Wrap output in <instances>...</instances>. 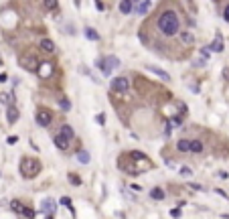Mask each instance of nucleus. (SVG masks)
<instances>
[{
    "instance_id": "4be33fe9",
    "label": "nucleus",
    "mask_w": 229,
    "mask_h": 219,
    "mask_svg": "<svg viewBox=\"0 0 229 219\" xmlns=\"http://www.w3.org/2000/svg\"><path fill=\"white\" fill-rule=\"evenodd\" d=\"M10 207H12V211L20 213V215H23V213H24V209H27L23 203H20V201H10Z\"/></svg>"
},
{
    "instance_id": "aec40b11",
    "label": "nucleus",
    "mask_w": 229,
    "mask_h": 219,
    "mask_svg": "<svg viewBox=\"0 0 229 219\" xmlns=\"http://www.w3.org/2000/svg\"><path fill=\"white\" fill-rule=\"evenodd\" d=\"M41 49L47 51V53H53V51H55L53 41H49V39H43V41H41Z\"/></svg>"
},
{
    "instance_id": "9d476101",
    "label": "nucleus",
    "mask_w": 229,
    "mask_h": 219,
    "mask_svg": "<svg viewBox=\"0 0 229 219\" xmlns=\"http://www.w3.org/2000/svg\"><path fill=\"white\" fill-rule=\"evenodd\" d=\"M55 146H57V148H61V150H65V148H69V142H71V140H67L65 136H61V134H57L55 136Z\"/></svg>"
},
{
    "instance_id": "7c9ffc66",
    "label": "nucleus",
    "mask_w": 229,
    "mask_h": 219,
    "mask_svg": "<svg viewBox=\"0 0 229 219\" xmlns=\"http://www.w3.org/2000/svg\"><path fill=\"white\" fill-rule=\"evenodd\" d=\"M45 6L49 8V10H57V8H59V4L55 2V0H47V2H45Z\"/></svg>"
},
{
    "instance_id": "a211bd4d",
    "label": "nucleus",
    "mask_w": 229,
    "mask_h": 219,
    "mask_svg": "<svg viewBox=\"0 0 229 219\" xmlns=\"http://www.w3.org/2000/svg\"><path fill=\"white\" fill-rule=\"evenodd\" d=\"M0 104H4V106L10 108V106H12V93L10 91H2V93H0Z\"/></svg>"
},
{
    "instance_id": "473e14b6",
    "label": "nucleus",
    "mask_w": 229,
    "mask_h": 219,
    "mask_svg": "<svg viewBox=\"0 0 229 219\" xmlns=\"http://www.w3.org/2000/svg\"><path fill=\"white\" fill-rule=\"evenodd\" d=\"M217 177L221 179V181H227V177H229V175L225 173V170H219V173H217Z\"/></svg>"
},
{
    "instance_id": "f704fd0d",
    "label": "nucleus",
    "mask_w": 229,
    "mask_h": 219,
    "mask_svg": "<svg viewBox=\"0 0 229 219\" xmlns=\"http://www.w3.org/2000/svg\"><path fill=\"white\" fill-rule=\"evenodd\" d=\"M215 193H217L219 197H223V199H229V197H227V193H225V191H221V189H215Z\"/></svg>"
},
{
    "instance_id": "412c9836",
    "label": "nucleus",
    "mask_w": 229,
    "mask_h": 219,
    "mask_svg": "<svg viewBox=\"0 0 229 219\" xmlns=\"http://www.w3.org/2000/svg\"><path fill=\"white\" fill-rule=\"evenodd\" d=\"M77 162H81V164H87L89 162V152L87 150H79V152H77Z\"/></svg>"
},
{
    "instance_id": "a878e982",
    "label": "nucleus",
    "mask_w": 229,
    "mask_h": 219,
    "mask_svg": "<svg viewBox=\"0 0 229 219\" xmlns=\"http://www.w3.org/2000/svg\"><path fill=\"white\" fill-rule=\"evenodd\" d=\"M61 205H65V207L71 211V215H75V209H73V205H71V199L69 197H61Z\"/></svg>"
},
{
    "instance_id": "e433bc0d",
    "label": "nucleus",
    "mask_w": 229,
    "mask_h": 219,
    "mask_svg": "<svg viewBox=\"0 0 229 219\" xmlns=\"http://www.w3.org/2000/svg\"><path fill=\"white\" fill-rule=\"evenodd\" d=\"M189 187H191V189H195V191H201V185H195V183H189Z\"/></svg>"
},
{
    "instance_id": "9b49d317",
    "label": "nucleus",
    "mask_w": 229,
    "mask_h": 219,
    "mask_svg": "<svg viewBox=\"0 0 229 219\" xmlns=\"http://www.w3.org/2000/svg\"><path fill=\"white\" fill-rule=\"evenodd\" d=\"M6 120H8V124H14L16 120H18V110H16L14 106H10V108L6 110Z\"/></svg>"
},
{
    "instance_id": "0eeeda50",
    "label": "nucleus",
    "mask_w": 229,
    "mask_h": 219,
    "mask_svg": "<svg viewBox=\"0 0 229 219\" xmlns=\"http://www.w3.org/2000/svg\"><path fill=\"white\" fill-rule=\"evenodd\" d=\"M41 209H43L45 213H49V215H53V213H55V209H57V203H55V199L47 197V199H43V203H41Z\"/></svg>"
},
{
    "instance_id": "72a5a7b5",
    "label": "nucleus",
    "mask_w": 229,
    "mask_h": 219,
    "mask_svg": "<svg viewBox=\"0 0 229 219\" xmlns=\"http://www.w3.org/2000/svg\"><path fill=\"white\" fill-rule=\"evenodd\" d=\"M170 215H172V217H180V209H179V207L170 209Z\"/></svg>"
},
{
    "instance_id": "bb28decb",
    "label": "nucleus",
    "mask_w": 229,
    "mask_h": 219,
    "mask_svg": "<svg viewBox=\"0 0 229 219\" xmlns=\"http://www.w3.org/2000/svg\"><path fill=\"white\" fill-rule=\"evenodd\" d=\"M59 106H61V110H65V112L71 110V102H69L67 97H61V100H59Z\"/></svg>"
},
{
    "instance_id": "7ed1b4c3",
    "label": "nucleus",
    "mask_w": 229,
    "mask_h": 219,
    "mask_svg": "<svg viewBox=\"0 0 229 219\" xmlns=\"http://www.w3.org/2000/svg\"><path fill=\"white\" fill-rule=\"evenodd\" d=\"M96 67L101 69L103 75H112V71L120 67V59L114 57V55H110V57H103V59H99V61H96Z\"/></svg>"
},
{
    "instance_id": "f8f14e48",
    "label": "nucleus",
    "mask_w": 229,
    "mask_h": 219,
    "mask_svg": "<svg viewBox=\"0 0 229 219\" xmlns=\"http://www.w3.org/2000/svg\"><path fill=\"white\" fill-rule=\"evenodd\" d=\"M132 10H134V2H130V0L120 2V12H122V14H130Z\"/></svg>"
},
{
    "instance_id": "4468645a",
    "label": "nucleus",
    "mask_w": 229,
    "mask_h": 219,
    "mask_svg": "<svg viewBox=\"0 0 229 219\" xmlns=\"http://www.w3.org/2000/svg\"><path fill=\"white\" fill-rule=\"evenodd\" d=\"M150 197H152L154 201H162L164 197H166V193H164V191H162L160 187H154L152 191H150Z\"/></svg>"
},
{
    "instance_id": "2f4dec72",
    "label": "nucleus",
    "mask_w": 229,
    "mask_h": 219,
    "mask_svg": "<svg viewBox=\"0 0 229 219\" xmlns=\"http://www.w3.org/2000/svg\"><path fill=\"white\" fill-rule=\"evenodd\" d=\"M23 215H24V217H29V219H34L37 211H34V209H29V207H27V209H24V213H23Z\"/></svg>"
},
{
    "instance_id": "39448f33",
    "label": "nucleus",
    "mask_w": 229,
    "mask_h": 219,
    "mask_svg": "<svg viewBox=\"0 0 229 219\" xmlns=\"http://www.w3.org/2000/svg\"><path fill=\"white\" fill-rule=\"evenodd\" d=\"M37 73H39V77H41V79H47V77H51V73H53V65H51V63H47V61L39 63Z\"/></svg>"
},
{
    "instance_id": "f257e3e1",
    "label": "nucleus",
    "mask_w": 229,
    "mask_h": 219,
    "mask_svg": "<svg viewBox=\"0 0 229 219\" xmlns=\"http://www.w3.org/2000/svg\"><path fill=\"white\" fill-rule=\"evenodd\" d=\"M156 27L164 37H174L180 33V18L174 10H162L156 18Z\"/></svg>"
},
{
    "instance_id": "c9c22d12",
    "label": "nucleus",
    "mask_w": 229,
    "mask_h": 219,
    "mask_svg": "<svg viewBox=\"0 0 229 219\" xmlns=\"http://www.w3.org/2000/svg\"><path fill=\"white\" fill-rule=\"evenodd\" d=\"M16 140H18L16 136H8V140H6V142H8V144H16Z\"/></svg>"
},
{
    "instance_id": "a19ab883",
    "label": "nucleus",
    "mask_w": 229,
    "mask_h": 219,
    "mask_svg": "<svg viewBox=\"0 0 229 219\" xmlns=\"http://www.w3.org/2000/svg\"><path fill=\"white\" fill-rule=\"evenodd\" d=\"M0 65H2V59H0Z\"/></svg>"
},
{
    "instance_id": "ddd939ff",
    "label": "nucleus",
    "mask_w": 229,
    "mask_h": 219,
    "mask_svg": "<svg viewBox=\"0 0 229 219\" xmlns=\"http://www.w3.org/2000/svg\"><path fill=\"white\" fill-rule=\"evenodd\" d=\"M150 8V2H136L134 4V10H136V14H146Z\"/></svg>"
},
{
    "instance_id": "2eb2a0df",
    "label": "nucleus",
    "mask_w": 229,
    "mask_h": 219,
    "mask_svg": "<svg viewBox=\"0 0 229 219\" xmlns=\"http://www.w3.org/2000/svg\"><path fill=\"white\" fill-rule=\"evenodd\" d=\"M23 67H24V69H31V71H37V69H39V65H37V61H34V57H33V59L24 57V59H23Z\"/></svg>"
},
{
    "instance_id": "dca6fc26",
    "label": "nucleus",
    "mask_w": 229,
    "mask_h": 219,
    "mask_svg": "<svg viewBox=\"0 0 229 219\" xmlns=\"http://www.w3.org/2000/svg\"><path fill=\"white\" fill-rule=\"evenodd\" d=\"M59 134L65 136L67 140H73V138H75V132H73V128L67 126V124H65V126H61V132H59Z\"/></svg>"
},
{
    "instance_id": "c85d7f7f",
    "label": "nucleus",
    "mask_w": 229,
    "mask_h": 219,
    "mask_svg": "<svg viewBox=\"0 0 229 219\" xmlns=\"http://www.w3.org/2000/svg\"><path fill=\"white\" fill-rule=\"evenodd\" d=\"M179 173L183 175V177H193V170L189 169V166H180V169H179Z\"/></svg>"
},
{
    "instance_id": "1a4fd4ad",
    "label": "nucleus",
    "mask_w": 229,
    "mask_h": 219,
    "mask_svg": "<svg viewBox=\"0 0 229 219\" xmlns=\"http://www.w3.org/2000/svg\"><path fill=\"white\" fill-rule=\"evenodd\" d=\"M209 51H213V53H221V51H223V39H221V35L215 37V41L211 43Z\"/></svg>"
},
{
    "instance_id": "f03ea898",
    "label": "nucleus",
    "mask_w": 229,
    "mask_h": 219,
    "mask_svg": "<svg viewBox=\"0 0 229 219\" xmlns=\"http://www.w3.org/2000/svg\"><path fill=\"white\" fill-rule=\"evenodd\" d=\"M39 173H41V162L39 160H34V158H23L20 160V175L24 179H33Z\"/></svg>"
},
{
    "instance_id": "4c0bfd02",
    "label": "nucleus",
    "mask_w": 229,
    "mask_h": 219,
    "mask_svg": "<svg viewBox=\"0 0 229 219\" xmlns=\"http://www.w3.org/2000/svg\"><path fill=\"white\" fill-rule=\"evenodd\" d=\"M4 81H8V75L6 73H0V83H4Z\"/></svg>"
},
{
    "instance_id": "b1692460",
    "label": "nucleus",
    "mask_w": 229,
    "mask_h": 219,
    "mask_svg": "<svg viewBox=\"0 0 229 219\" xmlns=\"http://www.w3.org/2000/svg\"><path fill=\"white\" fill-rule=\"evenodd\" d=\"M130 158H136L138 162H146V160H148V156H146V154H142V152H138V150L130 152Z\"/></svg>"
},
{
    "instance_id": "20e7f679",
    "label": "nucleus",
    "mask_w": 229,
    "mask_h": 219,
    "mask_svg": "<svg viewBox=\"0 0 229 219\" xmlns=\"http://www.w3.org/2000/svg\"><path fill=\"white\" fill-rule=\"evenodd\" d=\"M110 87L114 89V91H126V89L130 87V79H128V77H114V79L110 81Z\"/></svg>"
},
{
    "instance_id": "f3484780",
    "label": "nucleus",
    "mask_w": 229,
    "mask_h": 219,
    "mask_svg": "<svg viewBox=\"0 0 229 219\" xmlns=\"http://www.w3.org/2000/svg\"><path fill=\"white\" fill-rule=\"evenodd\" d=\"M146 69H148V71H152V73H156V75H158V77H162L164 81H168V79H170V75H168L166 71L158 69V67H152V65H148V67H146Z\"/></svg>"
},
{
    "instance_id": "6ab92c4d",
    "label": "nucleus",
    "mask_w": 229,
    "mask_h": 219,
    "mask_svg": "<svg viewBox=\"0 0 229 219\" xmlns=\"http://www.w3.org/2000/svg\"><path fill=\"white\" fill-rule=\"evenodd\" d=\"M176 150H180V152H191V140H179Z\"/></svg>"
},
{
    "instance_id": "58836bf2",
    "label": "nucleus",
    "mask_w": 229,
    "mask_h": 219,
    "mask_svg": "<svg viewBox=\"0 0 229 219\" xmlns=\"http://www.w3.org/2000/svg\"><path fill=\"white\" fill-rule=\"evenodd\" d=\"M223 18H225V20H227V23H229V6H227V10H225V14H223Z\"/></svg>"
},
{
    "instance_id": "393cba45",
    "label": "nucleus",
    "mask_w": 229,
    "mask_h": 219,
    "mask_svg": "<svg viewBox=\"0 0 229 219\" xmlns=\"http://www.w3.org/2000/svg\"><path fill=\"white\" fill-rule=\"evenodd\" d=\"M83 33H85V37H87L89 41H99V35H97L96 31H93V29H89V27H87V29H85Z\"/></svg>"
},
{
    "instance_id": "cd10ccee",
    "label": "nucleus",
    "mask_w": 229,
    "mask_h": 219,
    "mask_svg": "<svg viewBox=\"0 0 229 219\" xmlns=\"http://www.w3.org/2000/svg\"><path fill=\"white\" fill-rule=\"evenodd\" d=\"M168 122H170V126H172V128H179L180 124H183V118H180V116H174V118H170Z\"/></svg>"
},
{
    "instance_id": "c756f323",
    "label": "nucleus",
    "mask_w": 229,
    "mask_h": 219,
    "mask_svg": "<svg viewBox=\"0 0 229 219\" xmlns=\"http://www.w3.org/2000/svg\"><path fill=\"white\" fill-rule=\"evenodd\" d=\"M69 183L75 185V187H79V185H81V179L77 177V175H69Z\"/></svg>"
},
{
    "instance_id": "ea45409f",
    "label": "nucleus",
    "mask_w": 229,
    "mask_h": 219,
    "mask_svg": "<svg viewBox=\"0 0 229 219\" xmlns=\"http://www.w3.org/2000/svg\"><path fill=\"white\" fill-rule=\"evenodd\" d=\"M47 219H53V215H49V217H47Z\"/></svg>"
},
{
    "instance_id": "6e6552de",
    "label": "nucleus",
    "mask_w": 229,
    "mask_h": 219,
    "mask_svg": "<svg viewBox=\"0 0 229 219\" xmlns=\"http://www.w3.org/2000/svg\"><path fill=\"white\" fill-rule=\"evenodd\" d=\"M179 41L183 43L185 47H189V45H193V43H195V35H193L191 31H180L179 33Z\"/></svg>"
},
{
    "instance_id": "5701e85b",
    "label": "nucleus",
    "mask_w": 229,
    "mask_h": 219,
    "mask_svg": "<svg viewBox=\"0 0 229 219\" xmlns=\"http://www.w3.org/2000/svg\"><path fill=\"white\" fill-rule=\"evenodd\" d=\"M191 152H203V142L201 140H191Z\"/></svg>"
},
{
    "instance_id": "423d86ee",
    "label": "nucleus",
    "mask_w": 229,
    "mask_h": 219,
    "mask_svg": "<svg viewBox=\"0 0 229 219\" xmlns=\"http://www.w3.org/2000/svg\"><path fill=\"white\" fill-rule=\"evenodd\" d=\"M51 120H53V118H51V114L47 110H39L37 112V124H39V126H45L47 128L51 124Z\"/></svg>"
}]
</instances>
